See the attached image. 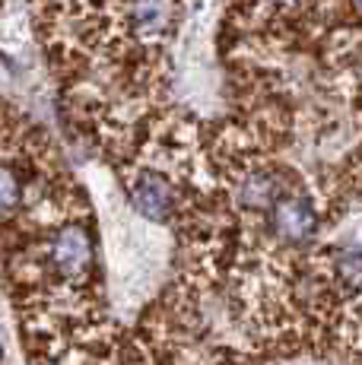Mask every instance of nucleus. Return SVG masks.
I'll use <instances>...</instances> for the list:
<instances>
[{
    "label": "nucleus",
    "instance_id": "2",
    "mask_svg": "<svg viewBox=\"0 0 362 365\" xmlns=\"http://www.w3.org/2000/svg\"><path fill=\"white\" fill-rule=\"evenodd\" d=\"M32 194H36L32 191V181L23 175V168L0 159V216L26 210Z\"/></svg>",
    "mask_w": 362,
    "mask_h": 365
},
{
    "label": "nucleus",
    "instance_id": "3",
    "mask_svg": "<svg viewBox=\"0 0 362 365\" xmlns=\"http://www.w3.org/2000/svg\"><path fill=\"white\" fill-rule=\"evenodd\" d=\"M356 4H359V6H362V0H356Z\"/></svg>",
    "mask_w": 362,
    "mask_h": 365
},
{
    "label": "nucleus",
    "instance_id": "1",
    "mask_svg": "<svg viewBox=\"0 0 362 365\" xmlns=\"http://www.w3.org/2000/svg\"><path fill=\"white\" fill-rule=\"evenodd\" d=\"M175 0H121L124 32L137 41H159L175 26Z\"/></svg>",
    "mask_w": 362,
    "mask_h": 365
}]
</instances>
